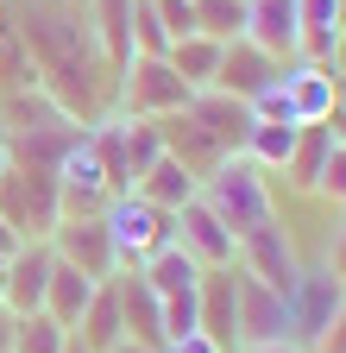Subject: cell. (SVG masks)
I'll return each mask as SVG.
<instances>
[{
  "instance_id": "obj_1",
  "label": "cell",
  "mask_w": 346,
  "mask_h": 353,
  "mask_svg": "<svg viewBox=\"0 0 346 353\" xmlns=\"http://www.w3.org/2000/svg\"><path fill=\"white\" fill-rule=\"evenodd\" d=\"M202 202L227 221V234H252L265 228V221H277V196H271V176L246 164V158H221L208 176H202Z\"/></svg>"
},
{
  "instance_id": "obj_2",
  "label": "cell",
  "mask_w": 346,
  "mask_h": 353,
  "mask_svg": "<svg viewBox=\"0 0 346 353\" xmlns=\"http://www.w3.org/2000/svg\"><path fill=\"white\" fill-rule=\"evenodd\" d=\"M0 221H7L19 240H51V228L63 221V208H57V176L13 164L7 176H0Z\"/></svg>"
},
{
  "instance_id": "obj_3",
  "label": "cell",
  "mask_w": 346,
  "mask_h": 353,
  "mask_svg": "<svg viewBox=\"0 0 346 353\" xmlns=\"http://www.w3.org/2000/svg\"><path fill=\"white\" fill-rule=\"evenodd\" d=\"M195 88L170 70L164 57H133L120 70V120H164V114H183Z\"/></svg>"
},
{
  "instance_id": "obj_4",
  "label": "cell",
  "mask_w": 346,
  "mask_h": 353,
  "mask_svg": "<svg viewBox=\"0 0 346 353\" xmlns=\"http://www.w3.org/2000/svg\"><path fill=\"white\" fill-rule=\"evenodd\" d=\"M101 221H107V240H113V259L120 265H145L158 246H170V214L164 208H151L145 196H113L107 208H101Z\"/></svg>"
},
{
  "instance_id": "obj_5",
  "label": "cell",
  "mask_w": 346,
  "mask_h": 353,
  "mask_svg": "<svg viewBox=\"0 0 346 353\" xmlns=\"http://www.w3.org/2000/svg\"><path fill=\"white\" fill-rule=\"evenodd\" d=\"M283 303H290V341H296V347H315L321 328L346 309V284L327 272V265H302L296 284L283 290Z\"/></svg>"
},
{
  "instance_id": "obj_6",
  "label": "cell",
  "mask_w": 346,
  "mask_h": 353,
  "mask_svg": "<svg viewBox=\"0 0 346 353\" xmlns=\"http://www.w3.org/2000/svg\"><path fill=\"white\" fill-rule=\"evenodd\" d=\"M51 252H57L63 265H76L82 278H95V284H107V278L120 272V259H113V240H107V221H101V214H63L57 228H51Z\"/></svg>"
},
{
  "instance_id": "obj_7",
  "label": "cell",
  "mask_w": 346,
  "mask_h": 353,
  "mask_svg": "<svg viewBox=\"0 0 346 353\" xmlns=\"http://www.w3.org/2000/svg\"><path fill=\"white\" fill-rule=\"evenodd\" d=\"M233 265H239L246 278L271 284V290H290V284H296V272H302V252H296V240H290V228H283V221H265V228L239 234Z\"/></svg>"
},
{
  "instance_id": "obj_8",
  "label": "cell",
  "mask_w": 346,
  "mask_h": 353,
  "mask_svg": "<svg viewBox=\"0 0 346 353\" xmlns=\"http://www.w3.org/2000/svg\"><path fill=\"white\" fill-rule=\"evenodd\" d=\"M51 265H57L51 240H25L7 265H0V309H7V316H38V309H45Z\"/></svg>"
},
{
  "instance_id": "obj_9",
  "label": "cell",
  "mask_w": 346,
  "mask_h": 353,
  "mask_svg": "<svg viewBox=\"0 0 346 353\" xmlns=\"http://www.w3.org/2000/svg\"><path fill=\"white\" fill-rule=\"evenodd\" d=\"M51 176H57V208H63V214H101V208L113 202L107 170H101V158L89 152V139H76V145L51 164Z\"/></svg>"
},
{
  "instance_id": "obj_10",
  "label": "cell",
  "mask_w": 346,
  "mask_h": 353,
  "mask_svg": "<svg viewBox=\"0 0 346 353\" xmlns=\"http://www.w3.org/2000/svg\"><path fill=\"white\" fill-rule=\"evenodd\" d=\"M170 240H177V246L202 265V272H214V265H233V252H239V240L227 234V221L214 214L202 196H195V202H183L177 214H170Z\"/></svg>"
},
{
  "instance_id": "obj_11",
  "label": "cell",
  "mask_w": 346,
  "mask_h": 353,
  "mask_svg": "<svg viewBox=\"0 0 346 353\" xmlns=\"http://www.w3.org/2000/svg\"><path fill=\"white\" fill-rule=\"evenodd\" d=\"M233 290H239V334H233V347L290 341V303H283V290H271V284L246 278L239 265H233Z\"/></svg>"
},
{
  "instance_id": "obj_12",
  "label": "cell",
  "mask_w": 346,
  "mask_h": 353,
  "mask_svg": "<svg viewBox=\"0 0 346 353\" xmlns=\"http://www.w3.org/2000/svg\"><path fill=\"white\" fill-rule=\"evenodd\" d=\"M113 296H120V322H126V341H139V347H164V296L145 284L139 265H120V272L107 278Z\"/></svg>"
},
{
  "instance_id": "obj_13",
  "label": "cell",
  "mask_w": 346,
  "mask_h": 353,
  "mask_svg": "<svg viewBox=\"0 0 346 353\" xmlns=\"http://www.w3.org/2000/svg\"><path fill=\"white\" fill-rule=\"evenodd\" d=\"M283 95H290L302 126H321L340 108V76L327 63H315V57H296V63H283Z\"/></svg>"
},
{
  "instance_id": "obj_14",
  "label": "cell",
  "mask_w": 346,
  "mask_h": 353,
  "mask_svg": "<svg viewBox=\"0 0 346 353\" xmlns=\"http://www.w3.org/2000/svg\"><path fill=\"white\" fill-rule=\"evenodd\" d=\"M246 38L258 51H271L277 63L302 57V19H296V0H246Z\"/></svg>"
},
{
  "instance_id": "obj_15",
  "label": "cell",
  "mask_w": 346,
  "mask_h": 353,
  "mask_svg": "<svg viewBox=\"0 0 346 353\" xmlns=\"http://www.w3.org/2000/svg\"><path fill=\"white\" fill-rule=\"evenodd\" d=\"M277 76H283V63H277L271 51H258L252 38L221 44V70H214V88H227V95L252 101V95H265V88H271Z\"/></svg>"
},
{
  "instance_id": "obj_16",
  "label": "cell",
  "mask_w": 346,
  "mask_h": 353,
  "mask_svg": "<svg viewBox=\"0 0 346 353\" xmlns=\"http://www.w3.org/2000/svg\"><path fill=\"white\" fill-rule=\"evenodd\" d=\"M195 322H202V334H214L221 347H233V334H239V290H233V265H214V272H202V290H195Z\"/></svg>"
},
{
  "instance_id": "obj_17",
  "label": "cell",
  "mask_w": 346,
  "mask_h": 353,
  "mask_svg": "<svg viewBox=\"0 0 346 353\" xmlns=\"http://www.w3.org/2000/svg\"><path fill=\"white\" fill-rule=\"evenodd\" d=\"M158 132H164V152L177 158L183 170H195V176H208L214 164L227 158V152H221V139H214V132H208L189 108H183V114H164V120H158Z\"/></svg>"
},
{
  "instance_id": "obj_18",
  "label": "cell",
  "mask_w": 346,
  "mask_h": 353,
  "mask_svg": "<svg viewBox=\"0 0 346 353\" xmlns=\"http://www.w3.org/2000/svg\"><path fill=\"white\" fill-rule=\"evenodd\" d=\"M189 114L214 132V139H221L227 158H239L246 132H252V108H246L239 95H227V88H195V95H189Z\"/></svg>"
},
{
  "instance_id": "obj_19",
  "label": "cell",
  "mask_w": 346,
  "mask_h": 353,
  "mask_svg": "<svg viewBox=\"0 0 346 353\" xmlns=\"http://www.w3.org/2000/svg\"><path fill=\"white\" fill-rule=\"evenodd\" d=\"M133 196H145V202H151V208H164V214H177L183 202H195V196H202V176H195V170H183L177 158L164 152V158L139 176V183H133Z\"/></svg>"
},
{
  "instance_id": "obj_20",
  "label": "cell",
  "mask_w": 346,
  "mask_h": 353,
  "mask_svg": "<svg viewBox=\"0 0 346 353\" xmlns=\"http://www.w3.org/2000/svg\"><path fill=\"white\" fill-rule=\"evenodd\" d=\"M89 353H113L120 341H126V322H120V296H113V284H101L95 296H89V309H82V322L69 328Z\"/></svg>"
},
{
  "instance_id": "obj_21",
  "label": "cell",
  "mask_w": 346,
  "mask_h": 353,
  "mask_svg": "<svg viewBox=\"0 0 346 353\" xmlns=\"http://www.w3.org/2000/svg\"><path fill=\"white\" fill-rule=\"evenodd\" d=\"M139 272H145V284L170 303V296H195V284H202V265L177 246V240H170V246H158L145 265H139Z\"/></svg>"
},
{
  "instance_id": "obj_22",
  "label": "cell",
  "mask_w": 346,
  "mask_h": 353,
  "mask_svg": "<svg viewBox=\"0 0 346 353\" xmlns=\"http://www.w3.org/2000/svg\"><path fill=\"white\" fill-rule=\"evenodd\" d=\"M95 290H101L95 278H82L76 265H63V259H57V265H51V284H45V316H51V322H63V328H76Z\"/></svg>"
},
{
  "instance_id": "obj_23",
  "label": "cell",
  "mask_w": 346,
  "mask_h": 353,
  "mask_svg": "<svg viewBox=\"0 0 346 353\" xmlns=\"http://www.w3.org/2000/svg\"><path fill=\"white\" fill-rule=\"evenodd\" d=\"M95 38H101V57L107 70L120 76L126 63H133V0H95Z\"/></svg>"
},
{
  "instance_id": "obj_24",
  "label": "cell",
  "mask_w": 346,
  "mask_h": 353,
  "mask_svg": "<svg viewBox=\"0 0 346 353\" xmlns=\"http://www.w3.org/2000/svg\"><path fill=\"white\" fill-rule=\"evenodd\" d=\"M327 152H334V132H327V120L321 126H296V152H290V164H283V176L302 190V196H315V183H321V164H327Z\"/></svg>"
},
{
  "instance_id": "obj_25",
  "label": "cell",
  "mask_w": 346,
  "mask_h": 353,
  "mask_svg": "<svg viewBox=\"0 0 346 353\" xmlns=\"http://www.w3.org/2000/svg\"><path fill=\"white\" fill-rule=\"evenodd\" d=\"M164 63L177 70L189 88H214V70H221V44L202 38V32H189V38H177V44L164 51Z\"/></svg>"
},
{
  "instance_id": "obj_26",
  "label": "cell",
  "mask_w": 346,
  "mask_h": 353,
  "mask_svg": "<svg viewBox=\"0 0 346 353\" xmlns=\"http://www.w3.org/2000/svg\"><path fill=\"white\" fill-rule=\"evenodd\" d=\"M290 152H296V126H277V120H252L246 145H239V158L258 164L265 176H277V170L290 164Z\"/></svg>"
},
{
  "instance_id": "obj_27",
  "label": "cell",
  "mask_w": 346,
  "mask_h": 353,
  "mask_svg": "<svg viewBox=\"0 0 346 353\" xmlns=\"http://www.w3.org/2000/svg\"><path fill=\"white\" fill-rule=\"evenodd\" d=\"M296 19H302V57L327 63L340 38V0H296Z\"/></svg>"
},
{
  "instance_id": "obj_28",
  "label": "cell",
  "mask_w": 346,
  "mask_h": 353,
  "mask_svg": "<svg viewBox=\"0 0 346 353\" xmlns=\"http://www.w3.org/2000/svg\"><path fill=\"white\" fill-rule=\"evenodd\" d=\"M120 152H126V170H133V183L164 158V132L158 120H120Z\"/></svg>"
},
{
  "instance_id": "obj_29",
  "label": "cell",
  "mask_w": 346,
  "mask_h": 353,
  "mask_svg": "<svg viewBox=\"0 0 346 353\" xmlns=\"http://www.w3.org/2000/svg\"><path fill=\"white\" fill-rule=\"evenodd\" d=\"M195 32L214 44L246 38V0H195Z\"/></svg>"
},
{
  "instance_id": "obj_30",
  "label": "cell",
  "mask_w": 346,
  "mask_h": 353,
  "mask_svg": "<svg viewBox=\"0 0 346 353\" xmlns=\"http://www.w3.org/2000/svg\"><path fill=\"white\" fill-rule=\"evenodd\" d=\"M69 347V328L51 322L45 309L38 316H13V353H63Z\"/></svg>"
},
{
  "instance_id": "obj_31",
  "label": "cell",
  "mask_w": 346,
  "mask_h": 353,
  "mask_svg": "<svg viewBox=\"0 0 346 353\" xmlns=\"http://www.w3.org/2000/svg\"><path fill=\"white\" fill-rule=\"evenodd\" d=\"M151 13H158V26H164L170 44L195 32V0H151Z\"/></svg>"
},
{
  "instance_id": "obj_32",
  "label": "cell",
  "mask_w": 346,
  "mask_h": 353,
  "mask_svg": "<svg viewBox=\"0 0 346 353\" xmlns=\"http://www.w3.org/2000/svg\"><path fill=\"white\" fill-rule=\"evenodd\" d=\"M315 196H321V202H334V208H346V145H340V139H334V152H327V164H321Z\"/></svg>"
},
{
  "instance_id": "obj_33",
  "label": "cell",
  "mask_w": 346,
  "mask_h": 353,
  "mask_svg": "<svg viewBox=\"0 0 346 353\" xmlns=\"http://www.w3.org/2000/svg\"><path fill=\"white\" fill-rule=\"evenodd\" d=\"M164 353H233V347H221L214 334H202V328H195V334H183V341H170Z\"/></svg>"
},
{
  "instance_id": "obj_34",
  "label": "cell",
  "mask_w": 346,
  "mask_h": 353,
  "mask_svg": "<svg viewBox=\"0 0 346 353\" xmlns=\"http://www.w3.org/2000/svg\"><path fill=\"white\" fill-rule=\"evenodd\" d=\"M309 353H346V309H340V316H334V322L321 328V341H315Z\"/></svg>"
},
{
  "instance_id": "obj_35",
  "label": "cell",
  "mask_w": 346,
  "mask_h": 353,
  "mask_svg": "<svg viewBox=\"0 0 346 353\" xmlns=\"http://www.w3.org/2000/svg\"><path fill=\"white\" fill-rule=\"evenodd\" d=\"M321 265H327V272H334V278L346 284V221L334 228V240H327V259H321Z\"/></svg>"
},
{
  "instance_id": "obj_36",
  "label": "cell",
  "mask_w": 346,
  "mask_h": 353,
  "mask_svg": "<svg viewBox=\"0 0 346 353\" xmlns=\"http://www.w3.org/2000/svg\"><path fill=\"white\" fill-rule=\"evenodd\" d=\"M233 353H309V347H296V341H258V347H233Z\"/></svg>"
},
{
  "instance_id": "obj_37",
  "label": "cell",
  "mask_w": 346,
  "mask_h": 353,
  "mask_svg": "<svg viewBox=\"0 0 346 353\" xmlns=\"http://www.w3.org/2000/svg\"><path fill=\"white\" fill-rule=\"evenodd\" d=\"M327 70H334V76H340V82H346V32H340V38H334V57H327Z\"/></svg>"
},
{
  "instance_id": "obj_38",
  "label": "cell",
  "mask_w": 346,
  "mask_h": 353,
  "mask_svg": "<svg viewBox=\"0 0 346 353\" xmlns=\"http://www.w3.org/2000/svg\"><path fill=\"white\" fill-rule=\"evenodd\" d=\"M327 132H334V139L346 145V108H334V114H327Z\"/></svg>"
},
{
  "instance_id": "obj_39",
  "label": "cell",
  "mask_w": 346,
  "mask_h": 353,
  "mask_svg": "<svg viewBox=\"0 0 346 353\" xmlns=\"http://www.w3.org/2000/svg\"><path fill=\"white\" fill-rule=\"evenodd\" d=\"M0 347H13V316L0 309Z\"/></svg>"
},
{
  "instance_id": "obj_40",
  "label": "cell",
  "mask_w": 346,
  "mask_h": 353,
  "mask_svg": "<svg viewBox=\"0 0 346 353\" xmlns=\"http://www.w3.org/2000/svg\"><path fill=\"white\" fill-rule=\"evenodd\" d=\"M13 170V139H0V176Z\"/></svg>"
},
{
  "instance_id": "obj_41",
  "label": "cell",
  "mask_w": 346,
  "mask_h": 353,
  "mask_svg": "<svg viewBox=\"0 0 346 353\" xmlns=\"http://www.w3.org/2000/svg\"><path fill=\"white\" fill-rule=\"evenodd\" d=\"M63 353H89V347H82V341H76V334H69V347H63Z\"/></svg>"
},
{
  "instance_id": "obj_42",
  "label": "cell",
  "mask_w": 346,
  "mask_h": 353,
  "mask_svg": "<svg viewBox=\"0 0 346 353\" xmlns=\"http://www.w3.org/2000/svg\"><path fill=\"white\" fill-rule=\"evenodd\" d=\"M340 32H346V0H340Z\"/></svg>"
},
{
  "instance_id": "obj_43",
  "label": "cell",
  "mask_w": 346,
  "mask_h": 353,
  "mask_svg": "<svg viewBox=\"0 0 346 353\" xmlns=\"http://www.w3.org/2000/svg\"><path fill=\"white\" fill-rule=\"evenodd\" d=\"M340 108H346V82H340Z\"/></svg>"
},
{
  "instance_id": "obj_44",
  "label": "cell",
  "mask_w": 346,
  "mask_h": 353,
  "mask_svg": "<svg viewBox=\"0 0 346 353\" xmlns=\"http://www.w3.org/2000/svg\"><path fill=\"white\" fill-rule=\"evenodd\" d=\"M0 353H13V347H0Z\"/></svg>"
},
{
  "instance_id": "obj_45",
  "label": "cell",
  "mask_w": 346,
  "mask_h": 353,
  "mask_svg": "<svg viewBox=\"0 0 346 353\" xmlns=\"http://www.w3.org/2000/svg\"><path fill=\"white\" fill-rule=\"evenodd\" d=\"M0 265H7V259H0Z\"/></svg>"
}]
</instances>
